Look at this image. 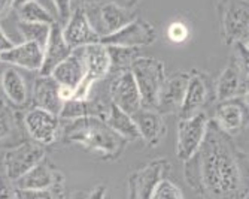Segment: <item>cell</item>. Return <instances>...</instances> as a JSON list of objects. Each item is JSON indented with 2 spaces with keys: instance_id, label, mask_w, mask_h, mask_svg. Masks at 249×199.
Masks as SVG:
<instances>
[{
  "instance_id": "e0dca14e",
  "label": "cell",
  "mask_w": 249,
  "mask_h": 199,
  "mask_svg": "<svg viewBox=\"0 0 249 199\" xmlns=\"http://www.w3.org/2000/svg\"><path fill=\"white\" fill-rule=\"evenodd\" d=\"M131 117L139 129L141 138L149 147L160 145V142L166 137L167 127L163 120V116L158 113L155 108L142 106L139 111H136Z\"/></svg>"
},
{
  "instance_id": "603a6c76",
  "label": "cell",
  "mask_w": 249,
  "mask_h": 199,
  "mask_svg": "<svg viewBox=\"0 0 249 199\" xmlns=\"http://www.w3.org/2000/svg\"><path fill=\"white\" fill-rule=\"evenodd\" d=\"M109 105L102 100H89V99H69L64 100L61 111L58 114L61 121H71L84 117H97L106 120L109 114Z\"/></svg>"
},
{
  "instance_id": "4dcf8cb0",
  "label": "cell",
  "mask_w": 249,
  "mask_h": 199,
  "mask_svg": "<svg viewBox=\"0 0 249 199\" xmlns=\"http://www.w3.org/2000/svg\"><path fill=\"white\" fill-rule=\"evenodd\" d=\"M151 199H184L182 190L169 179H163L155 187Z\"/></svg>"
},
{
  "instance_id": "6da1fadb",
  "label": "cell",
  "mask_w": 249,
  "mask_h": 199,
  "mask_svg": "<svg viewBox=\"0 0 249 199\" xmlns=\"http://www.w3.org/2000/svg\"><path fill=\"white\" fill-rule=\"evenodd\" d=\"M184 179L201 199H248L249 154L209 120L201 145L184 162Z\"/></svg>"
},
{
  "instance_id": "60d3db41",
  "label": "cell",
  "mask_w": 249,
  "mask_h": 199,
  "mask_svg": "<svg viewBox=\"0 0 249 199\" xmlns=\"http://www.w3.org/2000/svg\"><path fill=\"white\" fill-rule=\"evenodd\" d=\"M85 196H87V192L78 190V192H73V193H66L63 199H85Z\"/></svg>"
},
{
  "instance_id": "44dd1931",
  "label": "cell",
  "mask_w": 249,
  "mask_h": 199,
  "mask_svg": "<svg viewBox=\"0 0 249 199\" xmlns=\"http://www.w3.org/2000/svg\"><path fill=\"white\" fill-rule=\"evenodd\" d=\"M242 75H243V72L239 66V61H237L236 56L233 54L231 60L229 61L227 66H225L219 78L216 80V84H215L216 102L239 98L240 93H243L246 81H243Z\"/></svg>"
},
{
  "instance_id": "d4e9b609",
  "label": "cell",
  "mask_w": 249,
  "mask_h": 199,
  "mask_svg": "<svg viewBox=\"0 0 249 199\" xmlns=\"http://www.w3.org/2000/svg\"><path fill=\"white\" fill-rule=\"evenodd\" d=\"M0 87L8 98V100L15 106H24L29 100V88L26 80L15 68H8L0 75Z\"/></svg>"
},
{
  "instance_id": "ab89813d",
  "label": "cell",
  "mask_w": 249,
  "mask_h": 199,
  "mask_svg": "<svg viewBox=\"0 0 249 199\" xmlns=\"http://www.w3.org/2000/svg\"><path fill=\"white\" fill-rule=\"evenodd\" d=\"M110 2H115V3H120V5H123V6H125V8H134L136 5H138L141 0H110Z\"/></svg>"
},
{
  "instance_id": "d6a6232c",
  "label": "cell",
  "mask_w": 249,
  "mask_h": 199,
  "mask_svg": "<svg viewBox=\"0 0 249 199\" xmlns=\"http://www.w3.org/2000/svg\"><path fill=\"white\" fill-rule=\"evenodd\" d=\"M14 132V117L9 109H0V141L8 138Z\"/></svg>"
},
{
  "instance_id": "836d02e7",
  "label": "cell",
  "mask_w": 249,
  "mask_h": 199,
  "mask_svg": "<svg viewBox=\"0 0 249 199\" xmlns=\"http://www.w3.org/2000/svg\"><path fill=\"white\" fill-rule=\"evenodd\" d=\"M188 35H190V30L184 23H172L167 29V38L175 43H180L187 40Z\"/></svg>"
},
{
  "instance_id": "7dc6e473",
  "label": "cell",
  "mask_w": 249,
  "mask_h": 199,
  "mask_svg": "<svg viewBox=\"0 0 249 199\" xmlns=\"http://www.w3.org/2000/svg\"><path fill=\"white\" fill-rule=\"evenodd\" d=\"M17 199H19V196H18V198H17Z\"/></svg>"
},
{
  "instance_id": "8d00e7d4",
  "label": "cell",
  "mask_w": 249,
  "mask_h": 199,
  "mask_svg": "<svg viewBox=\"0 0 249 199\" xmlns=\"http://www.w3.org/2000/svg\"><path fill=\"white\" fill-rule=\"evenodd\" d=\"M106 186L105 184H99L97 187H94L89 193H87L85 199H106Z\"/></svg>"
},
{
  "instance_id": "83f0119b",
  "label": "cell",
  "mask_w": 249,
  "mask_h": 199,
  "mask_svg": "<svg viewBox=\"0 0 249 199\" xmlns=\"http://www.w3.org/2000/svg\"><path fill=\"white\" fill-rule=\"evenodd\" d=\"M15 12L18 15V21H24V23H42L50 26L57 23V17L47 8H43L37 0L17 8Z\"/></svg>"
},
{
  "instance_id": "7c38bea8",
  "label": "cell",
  "mask_w": 249,
  "mask_h": 199,
  "mask_svg": "<svg viewBox=\"0 0 249 199\" xmlns=\"http://www.w3.org/2000/svg\"><path fill=\"white\" fill-rule=\"evenodd\" d=\"M22 123H24V127L30 138L42 145H51L60 137V117L50 111H45L42 108H30L22 117Z\"/></svg>"
},
{
  "instance_id": "7402d4cb",
  "label": "cell",
  "mask_w": 249,
  "mask_h": 199,
  "mask_svg": "<svg viewBox=\"0 0 249 199\" xmlns=\"http://www.w3.org/2000/svg\"><path fill=\"white\" fill-rule=\"evenodd\" d=\"M64 180V175L53 168L47 159H43L40 163H37L35 168H32L29 172L14 181L15 187L18 190H37V189H47L55 184L57 181Z\"/></svg>"
},
{
  "instance_id": "2e32d148",
  "label": "cell",
  "mask_w": 249,
  "mask_h": 199,
  "mask_svg": "<svg viewBox=\"0 0 249 199\" xmlns=\"http://www.w3.org/2000/svg\"><path fill=\"white\" fill-rule=\"evenodd\" d=\"M213 120L224 132L234 137L249 126V109L240 98L216 102Z\"/></svg>"
},
{
  "instance_id": "9c48e42d",
  "label": "cell",
  "mask_w": 249,
  "mask_h": 199,
  "mask_svg": "<svg viewBox=\"0 0 249 199\" xmlns=\"http://www.w3.org/2000/svg\"><path fill=\"white\" fill-rule=\"evenodd\" d=\"M212 100H216V98L215 84L211 77L201 71H191L184 102L178 111L179 119H188L205 111V108Z\"/></svg>"
},
{
  "instance_id": "5bb4252c",
  "label": "cell",
  "mask_w": 249,
  "mask_h": 199,
  "mask_svg": "<svg viewBox=\"0 0 249 199\" xmlns=\"http://www.w3.org/2000/svg\"><path fill=\"white\" fill-rule=\"evenodd\" d=\"M109 99L130 116L143 106L138 84L130 71L112 75V81L109 84Z\"/></svg>"
},
{
  "instance_id": "ffe728a7",
  "label": "cell",
  "mask_w": 249,
  "mask_h": 199,
  "mask_svg": "<svg viewBox=\"0 0 249 199\" xmlns=\"http://www.w3.org/2000/svg\"><path fill=\"white\" fill-rule=\"evenodd\" d=\"M72 48L67 45L63 36V27L58 23H54L51 26L50 38L47 40V45L43 48V63L39 75H51L55 66L60 64L64 59H67L72 54Z\"/></svg>"
},
{
  "instance_id": "74e56055",
  "label": "cell",
  "mask_w": 249,
  "mask_h": 199,
  "mask_svg": "<svg viewBox=\"0 0 249 199\" xmlns=\"http://www.w3.org/2000/svg\"><path fill=\"white\" fill-rule=\"evenodd\" d=\"M15 43L8 38V35L5 33V30L2 29V24H0V53H3L9 48H12Z\"/></svg>"
},
{
  "instance_id": "b9f144b4",
  "label": "cell",
  "mask_w": 249,
  "mask_h": 199,
  "mask_svg": "<svg viewBox=\"0 0 249 199\" xmlns=\"http://www.w3.org/2000/svg\"><path fill=\"white\" fill-rule=\"evenodd\" d=\"M99 2H103V0H73V6H82L84 8V6L93 5V3H99Z\"/></svg>"
},
{
  "instance_id": "cb8c5ba5",
  "label": "cell",
  "mask_w": 249,
  "mask_h": 199,
  "mask_svg": "<svg viewBox=\"0 0 249 199\" xmlns=\"http://www.w3.org/2000/svg\"><path fill=\"white\" fill-rule=\"evenodd\" d=\"M51 75L60 85H67L75 90L85 77V64L79 48L73 50L69 57L57 64Z\"/></svg>"
},
{
  "instance_id": "bcb514c9",
  "label": "cell",
  "mask_w": 249,
  "mask_h": 199,
  "mask_svg": "<svg viewBox=\"0 0 249 199\" xmlns=\"http://www.w3.org/2000/svg\"><path fill=\"white\" fill-rule=\"evenodd\" d=\"M2 108H3V103H2V102H0V109H2Z\"/></svg>"
},
{
  "instance_id": "f6af8a7d",
  "label": "cell",
  "mask_w": 249,
  "mask_h": 199,
  "mask_svg": "<svg viewBox=\"0 0 249 199\" xmlns=\"http://www.w3.org/2000/svg\"><path fill=\"white\" fill-rule=\"evenodd\" d=\"M242 42L245 43V45H246V48L249 50V33H248V35H246V36L243 38V40H242Z\"/></svg>"
},
{
  "instance_id": "7a4b0ae2",
  "label": "cell",
  "mask_w": 249,
  "mask_h": 199,
  "mask_svg": "<svg viewBox=\"0 0 249 199\" xmlns=\"http://www.w3.org/2000/svg\"><path fill=\"white\" fill-rule=\"evenodd\" d=\"M61 139L67 144H78L87 151L100 154L102 159L110 162L120 159L128 144L105 120L97 117L67 121L63 127Z\"/></svg>"
},
{
  "instance_id": "ac0fdd59",
  "label": "cell",
  "mask_w": 249,
  "mask_h": 199,
  "mask_svg": "<svg viewBox=\"0 0 249 199\" xmlns=\"http://www.w3.org/2000/svg\"><path fill=\"white\" fill-rule=\"evenodd\" d=\"M0 60L18 68L27 71H37L40 72L43 63V48L35 42H21L17 43L12 48L0 53Z\"/></svg>"
},
{
  "instance_id": "30bf717a",
  "label": "cell",
  "mask_w": 249,
  "mask_h": 199,
  "mask_svg": "<svg viewBox=\"0 0 249 199\" xmlns=\"http://www.w3.org/2000/svg\"><path fill=\"white\" fill-rule=\"evenodd\" d=\"M209 116L206 111H201L188 119H179L178 123V139H176V156L185 162L198 150L205 139Z\"/></svg>"
},
{
  "instance_id": "1f68e13d",
  "label": "cell",
  "mask_w": 249,
  "mask_h": 199,
  "mask_svg": "<svg viewBox=\"0 0 249 199\" xmlns=\"http://www.w3.org/2000/svg\"><path fill=\"white\" fill-rule=\"evenodd\" d=\"M233 47H234V56L239 61L242 72L249 77V50L246 48V45L242 40L234 42Z\"/></svg>"
},
{
  "instance_id": "277c9868",
  "label": "cell",
  "mask_w": 249,
  "mask_h": 199,
  "mask_svg": "<svg viewBox=\"0 0 249 199\" xmlns=\"http://www.w3.org/2000/svg\"><path fill=\"white\" fill-rule=\"evenodd\" d=\"M130 72L141 92L142 105L146 108H155L158 92L167 77L164 63L154 57L139 56L133 61Z\"/></svg>"
},
{
  "instance_id": "3957f363",
  "label": "cell",
  "mask_w": 249,
  "mask_h": 199,
  "mask_svg": "<svg viewBox=\"0 0 249 199\" xmlns=\"http://www.w3.org/2000/svg\"><path fill=\"white\" fill-rule=\"evenodd\" d=\"M219 35L225 45H233L249 33V0H218Z\"/></svg>"
},
{
  "instance_id": "f35d334b",
  "label": "cell",
  "mask_w": 249,
  "mask_h": 199,
  "mask_svg": "<svg viewBox=\"0 0 249 199\" xmlns=\"http://www.w3.org/2000/svg\"><path fill=\"white\" fill-rule=\"evenodd\" d=\"M11 9H14L12 0H0V18H3Z\"/></svg>"
},
{
  "instance_id": "7bdbcfd3",
  "label": "cell",
  "mask_w": 249,
  "mask_h": 199,
  "mask_svg": "<svg viewBox=\"0 0 249 199\" xmlns=\"http://www.w3.org/2000/svg\"><path fill=\"white\" fill-rule=\"evenodd\" d=\"M243 102L246 103L248 109H249V81L245 82V90H243Z\"/></svg>"
},
{
  "instance_id": "4316f807",
  "label": "cell",
  "mask_w": 249,
  "mask_h": 199,
  "mask_svg": "<svg viewBox=\"0 0 249 199\" xmlns=\"http://www.w3.org/2000/svg\"><path fill=\"white\" fill-rule=\"evenodd\" d=\"M110 59V72L109 75H117L130 71L133 61L141 56V48H127L117 45H106Z\"/></svg>"
},
{
  "instance_id": "4fadbf2b",
  "label": "cell",
  "mask_w": 249,
  "mask_h": 199,
  "mask_svg": "<svg viewBox=\"0 0 249 199\" xmlns=\"http://www.w3.org/2000/svg\"><path fill=\"white\" fill-rule=\"evenodd\" d=\"M61 27H63L64 40L72 50L102 42V36L94 30L85 11L81 6L72 8V14L69 20H67Z\"/></svg>"
},
{
  "instance_id": "52a82bcc",
  "label": "cell",
  "mask_w": 249,
  "mask_h": 199,
  "mask_svg": "<svg viewBox=\"0 0 249 199\" xmlns=\"http://www.w3.org/2000/svg\"><path fill=\"white\" fill-rule=\"evenodd\" d=\"M172 171V163L164 159H154L145 166L130 172L127 180V199H151L155 187Z\"/></svg>"
},
{
  "instance_id": "8fae6325",
  "label": "cell",
  "mask_w": 249,
  "mask_h": 199,
  "mask_svg": "<svg viewBox=\"0 0 249 199\" xmlns=\"http://www.w3.org/2000/svg\"><path fill=\"white\" fill-rule=\"evenodd\" d=\"M157 40V30L148 20L136 17L128 24L121 27L118 32L102 38L105 45H117L127 48L149 47Z\"/></svg>"
},
{
  "instance_id": "9a60e30c",
  "label": "cell",
  "mask_w": 249,
  "mask_h": 199,
  "mask_svg": "<svg viewBox=\"0 0 249 199\" xmlns=\"http://www.w3.org/2000/svg\"><path fill=\"white\" fill-rule=\"evenodd\" d=\"M188 81H190V72L185 71H179L172 74L170 77H166L157 96V103H155L157 111L161 116L178 113L180 105L184 102Z\"/></svg>"
},
{
  "instance_id": "8992f818",
  "label": "cell",
  "mask_w": 249,
  "mask_h": 199,
  "mask_svg": "<svg viewBox=\"0 0 249 199\" xmlns=\"http://www.w3.org/2000/svg\"><path fill=\"white\" fill-rule=\"evenodd\" d=\"M84 64L85 77L81 84L75 88L72 99H88L94 82L105 80L110 72V59L105 43H93L79 48Z\"/></svg>"
},
{
  "instance_id": "ee69618b",
  "label": "cell",
  "mask_w": 249,
  "mask_h": 199,
  "mask_svg": "<svg viewBox=\"0 0 249 199\" xmlns=\"http://www.w3.org/2000/svg\"><path fill=\"white\" fill-rule=\"evenodd\" d=\"M14 2V9L22 6V5H26V3H30V2H35V0H12Z\"/></svg>"
},
{
  "instance_id": "484cf974",
  "label": "cell",
  "mask_w": 249,
  "mask_h": 199,
  "mask_svg": "<svg viewBox=\"0 0 249 199\" xmlns=\"http://www.w3.org/2000/svg\"><path fill=\"white\" fill-rule=\"evenodd\" d=\"M105 121L114 129L117 134H120L124 139H127L128 142L141 138L139 129H138V126H136L133 117L130 114H127L125 111H123L121 108H118L112 102L109 106V114H107Z\"/></svg>"
},
{
  "instance_id": "e575fe53",
  "label": "cell",
  "mask_w": 249,
  "mask_h": 199,
  "mask_svg": "<svg viewBox=\"0 0 249 199\" xmlns=\"http://www.w3.org/2000/svg\"><path fill=\"white\" fill-rule=\"evenodd\" d=\"M53 3L57 9V21L63 26L72 14L73 0H53Z\"/></svg>"
},
{
  "instance_id": "ba28073f",
  "label": "cell",
  "mask_w": 249,
  "mask_h": 199,
  "mask_svg": "<svg viewBox=\"0 0 249 199\" xmlns=\"http://www.w3.org/2000/svg\"><path fill=\"white\" fill-rule=\"evenodd\" d=\"M45 145L36 141H24L9 150L3 154V168L5 175L14 183L21 179L26 172L35 168L45 159Z\"/></svg>"
},
{
  "instance_id": "5b68a950",
  "label": "cell",
  "mask_w": 249,
  "mask_h": 199,
  "mask_svg": "<svg viewBox=\"0 0 249 199\" xmlns=\"http://www.w3.org/2000/svg\"><path fill=\"white\" fill-rule=\"evenodd\" d=\"M82 9L85 11L94 30L102 38L118 32L121 27H124L138 17L131 8H125L120 3L110 2V0H103V2L99 3L88 5Z\"/></svg>"
},
{
  "instance_id": "f546056e",
  "label": "cell",
  "mask_w": 249,
  "mask_h": 199,
  "mask_svg": "<svg viewBox=\"0 0 249 199\" xmlns=\"http://www.w3.org/2000/svg\"><path fill=\"white\" fill-rule=\"evenodd\" d=\"M18 190V189H17ZM66 195L64 180L57 181L51 187L37 189V190H18L19 199H63Z\"/></svg>"
},
{
  "instance_id": "d590c367",
  "label": "cell",
  "mask_w": 249,
  "mask_h": 199,
  "mask_svg": "<svg viewBox=\"0 0 249 199\" xmlns=\"http://www.w3.org/2000/svg\"><path fill=\"white\" fill-rule=\"evenodd\" d=\"M18 190L8 177H0V199H17Z\"/></svg>"
},
{
  "instance_id": "f1b7e54d",
  "label": "cell",
  "mask_w": 249,
  "mask_h": 199,
  "mask_svg": "<svg viewBox=\"0 0 249 199\" xmlns=\"http://www.w3.org/2000/svg\"><path fill=\"white\" fill-rule=\"evenodd\" d=\"M18 32L27 42H35L42 48L47 45V40L50 38L51 26L42 24V23H24V21H18Z\"/></svg>"
},
{
  "instance_id": "d6986e66",
  "label": "cell",
  "mask_w": 249,
  "mask_h": 199,
  "mask_svg": "<svg viewBox=\"0 0 249 199\" xmlns=\"http://www.w3.org/2000/svg\"><path fill=\"white\" fill-rule=\"evenodd\" d=\"M33 106L42 108L55 116L60 114L63 99L60 96V84L53 78V75H39L33 84L32 93Z\"/></svg>"
}]
</instances>
